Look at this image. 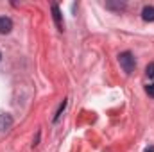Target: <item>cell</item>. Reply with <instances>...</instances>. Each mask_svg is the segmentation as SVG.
Segmentation results:
<instances>
[{
	"mask_svg": "<svg viewBox=\"0 0 154 152\" xmlns=\"http://www.w3.org/2000/svg\"><path fill=\"white\" fill-rule=\"evenodd\" d=\"M52 18H54V22H56L57 31H63V29H65V22H63V14H61L57 4H52Z\"/></svg>",
	"mask_w": 154,
	"mask_h": 152,
	"instance_id": "obj_2",
	"label": "cell"
},
{
	"mask_svg": "<svg viewBox=\"0 0 154 152\" xmlns=\"http://www.w3.org/2000/svg\"><path fill=\"white\" fill-rule=\"evenodd\" d=\"M108 9H115V11H124L125 9V2H106Z\"/></svg>",
	"mask_w": 154,
	"mask_h": 152,
	"instance_id": "obj_6",
	"label": "cell"
},
{
	"mask_svg": "<svg viewBox=\"0 0 154 152\" xmlns=\"http://www.w3.org/2000/svg\"><path fill=\"white\" fill-rule=\"evenodd\" d=\"M11 125H13V116L7 113L0 114V131H7L11 129Z\"/></svg>",
	"mask_w": 154,
	"mask_h": 152,
	"instance_id": "obj_4",
	"label": "cell"
},
{
	"mask_svg": "<svg viewBox=\"0 0 154 152\" xmlns=\"http://www.w3.org/2000/svg\"><path fill=\"white\" fill-rule=\"evenodd\" d=\"M145 74H147V77H149V79H154V63H149V65H147Z\"/></svg>",
	"mask_w": 154,
	"mask_h": 152,
	"instance_id": "obj_8",
	"label": "cell"
},
{
	"mask_svg": "<svg viewBox=\"0 0 154 152\" xmlns=\"http://www.w3.org/2000/svg\"><path fill=\"white\" fill-rule=\"evenodd\" d=\"M0 59H2V52H0Z\"/></svg>",
	"mask_w": 154,
	"mask_h": 152,
	"instance_id": "obj_11",
	"label": "cell"
},
{
	"mask_svg": "<svg viewBox=\"0 0 154 152\" xmlns=\"http://www.w3.org/2000/svg\"><path fill=\"white\" fill-rule=\"evenodd\" d=\"M13 31V20L9 16H0V34H9Z\"/></svg>",
	"mask_w": 154,
	"mask_h": 152,
	"instance_id": "obj_3",
	"label": "cell"
},
{
	"mask_svg": "<svg viewBox=\"0 0 154 152\" xmlns=\"http://www.w3.org/2000/svg\"><path fill=\"white\" fill-rule=\"evenodd\" d=\"M143 152H154V147H152V145H151V147H147V149H145V150H143Z\"/></svg>",
	"mask_w": 154,
	"mask_h": 152,
	"instance_id": "obj_10",
	"label": "cell"
},
{
	"mask_svg": "<svg viewBox=\"0 0 154 152\" xmlns=\"http://www.w3.org/2000/svg\"><path fill=\"white\" fill-rule=\"evenodd\" d=\"M142 18L145 22H154V7L152 5H145L142 9Z\"/></svg>",
	"mask_w": 154,
	"mask_h": 152,
	"instance_id": "obj_5",
	"label": "cell"
},
{
	"mask_svg": "<svg viewBox=\"0 0 154 152\" xmlns=\"http://www.w3.org/2000/svg\"><path fill=\"white\" fill-rule=\"evenodd\" d=\"M145 91H147V95H149V97H152V99H154V84H147Z\"/></svg>",
	"mask_w": 154,
	"mask_h": 152,
	"instance_id": "obj_9",
	"label": "cell"
},
{
	"mask_svg": "<svg viewBox=\"0 0 154 152\" xmlns=\"http://www.w3.org/2000/svg\"><path fill=\"white\" fill-rule=\"evenodd\" d=\"M118 63H120L122 70H124L127 75L134 72V66H136V63H134V56H133L131 52H122V54L118 56Z\"/></svg>",
	"mask_w": 154,
	"mask_h": 152,
	"instance_id": "obj_1",
	"label": "cell"
},
{
	"mask_svg": "<svg viewBox=\"0 0 154 152\" xmlns=\"http://www.w3.org/2000/svg\"><path fill=\"white\" fill-rule=\"evenodd\" d=\"M66 104H68L66 100H63V102H61V106L57 108V111H56V114H54V122H57V120L61 118V114H63V111H65V108H66Z\"/></svg>",
	"mask_w": 154,
	"mask_h": 152,
	"instance_id": "obj_7",
	"label": "cell"
}]
</instances>
